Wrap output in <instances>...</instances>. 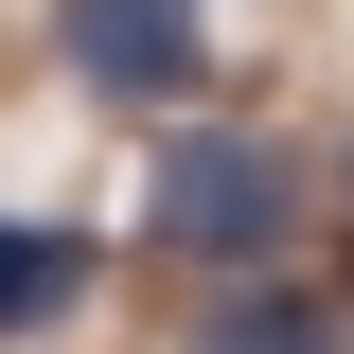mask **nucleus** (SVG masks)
<instances>
[{"mask_svg":"<svg viewBox=\"0 0 354 354\" xmlns=\"http://www.w3.org/2000/svg\"><path fill=\"white\" fill-rule=\"evenodd\" d=\"M142 230H160L177 266H213V283H266L283 266V230H301V160L266 124H160V177H142Z\"/></svg>","mask_w":354,"mask_h":354,"instance_id":"1","label":"nucleus"},{"mask_svg":"<svg viewBox=\"0 0 354 354\" xmlns=\"http://www.w3.org/2000/svg\"><path fill=\"white\" fill-rule=\"evenodd\" d=\"M53 53H71L106 106H195V88H213L195 0H53Z\"/></svg>","mask_w":354,"mask_h":354,"instance_id":"2","label":"nucleus"},{"mask_svg":"<svg viewBox=\"0 0 354 354\" xmlns=\"http://www.w3.org/2000/svg\"><path fill=\"white\" fill-rule=\"evenodd\" d=\"M195 354H354V319L266 266V283H213V301H195Z\"/></svg>","mask_w":354,"mask_h":354,"instance_id":"3","label":"nucleus"},{"mask_svg":"<svg viewBox=\"0 0 354 354\" xmlns=\"http://www.w3.org/2000/svg\"><path fill=\"white\" fill-rule=\"evenodd\" d=\"M71 301H88V230L71 213H0V337H36Z\"/></svg>","mask_w":354,"mask_h":354,"instance_id":"4","label":"nucleus"},{"mask_svg":"<svg viewBox=\"0 0 354 354\" xmlns=\"http://www.w3.org/2000/svg\"><path fill=\"white\" fill-rule=\"evenodd\" d=\"M337 195H354V160H337Z\"/></svg>","mask_w":354,"mask_h":354,"instance_id":"5","label":"nucleus"}]
</instances>
